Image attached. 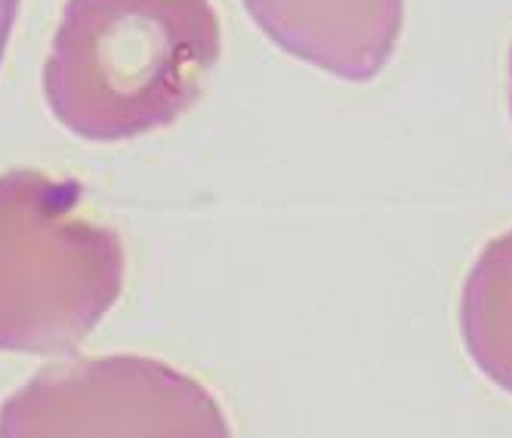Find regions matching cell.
Returning <instances> with one entry per match:
<instances>
[{
  "label": "cell",
  "instance_id": "cell-6",
  "mask_svg": "<svg viewBox=\"0 0 512 438\" xmlns=\"http://www.w3.org/2000/svg\"><path fill=\"white\" fill-rule=\"evenodd\" d=\"M19 4H22V0H0V65H4V53L10 47L13 28H16V19H19Z\"/></svg>",
  "mask_w": 512,
  "mask_h": 438
},
{
  "label": "cell",
  "instance_id": "cell-5",
  "mask_svg": "<svg viewBox=\"0 0 512 438\" xmlns=\"http://www.w3.org/2000/svg\"><path fill=\"white\" fill-rule=\"evenodd\" d=\"M460 334L475 368L512 395V229L482 247L463 281Z\"/></svg>",
  "mask_w": 512,
  "mask_h": 438
},
{
  "label": "cell",
  "instance_id": "cell-2",
  "mask_svg": "<svg viewBox=\"0 0 512 438\" xmlns=\"http://www.w3.org/2000/svg\"><path fill=\"white\" fill-rule=\"evenodd\" d=\"M124 241L84 210L75 179L0 173V352L81 346L124 290Z\"/></svg>",
  "mask_w": 512,
  "mask_h": 438
},
{
  "label": "cell",
  "instance_id": "cell-1",
  "mask_svg": "<svg viewBox=\"0 0 512 438\" xmlns=\"http://www.w3.org/2000/svg\"><path fill=\"white\" fill-rule=\"evenodd\" d=\"M223 53L210 0H68L44 65L53 118L124 142L179 121Z\"/></svg>",
  "mask_w": 512,
  "mask_h": 438
},
{
  "label": "cell",
  "instance_id": "cell-3",
  "mask_svg": "<svg viewBox=\"0 0 512 438\" xmlns=\"http://www.w3.org/2000/svg\"><path fill=\"white\" fill-rule=\"evenodd\" d=\"M0 438H235L213 392L161 358L50 364L0 405Z\"/></svg>",
  "mask_w": 512,
  "mask_h": 438
},
{
  "label": "cell",
  "instance_id": "cell-7",
  "mask_svg": "<svg viewBox=\"0 0 512 438\" xmlns=\"http://www.w3.org/2000/svg\"><path fill=\"white\" fill-rule=\"evenodd\" d=\"M509 112H512V50H509Z\"/></svg>",
  "mask_w": 512,
  "mask_h": 438
},
{
  "label": "cell",
  "instance_id": "cell-4",
  "mask_svg": "<svg viewBox=\"0 0 512 438\" xmlns=\"http://www.w3.org/2000/svg\"><path fill=\"white\" fill-rule=\"evenodd\" d=\"M269 41L340 81L368 84L389 65L405 0H244Z\"/></svg>",
  "mask_w": 512,
  "mask_h": 438
}]
</instances>
